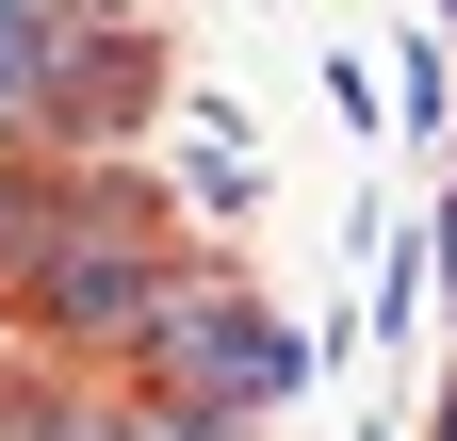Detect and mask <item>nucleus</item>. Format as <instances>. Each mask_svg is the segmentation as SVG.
Segmentation results:
<instances>
[{"mask_svg": "<svg viewBox=\"0 0 457 441\" xmlns=\"http://www.w3.org/2000/svg\"><path fill=\"white\" fill-rule=\"evenodd\" d=\"M0 441H147V409H82V393H33V409H0Z\"/></svg>", "mask_w": 457, "mask_h": 441, "instance_id": "20e7f679", "label": "nucleus"}, {"mask_svg": "<svg viewBox=\"0 0 457 441\" xmlns=\"http://www.w3.org/2000/svg\"><path fill=\"white\" fill-rule=\"evenodd\" d=\"M441 441H457V393H441Z\"/></svg>", "mask_w": 457, "mask_h": 441, "instance_id": "423d86ee", "label": "nucleus"}, {"mask_svg": "<svg viewBox=\"0 0 457 441\" xmlns=\"http://www.w3.org/2000/svg\"><path fill=\"white\" fill-rule=\"evenodd\" d=\"M147 344H163V376H180L196 409H278V393L311 376V344H295V327H262L245 295H196V279H163Z\"/></svg>", "mask_w": 457, "mask_h": 441, "instance_id": "f257e3e1", "label": "nucleus"}, {"mask_svg": "<svg viewBox=\"0 0 457 441\" xmlns=\"http://www.w3.org/2000/svg\"><path fill=\"white\" fill-rule=\"evenodd\" d=\"M163 279H180V262H163L147 229H66V245L17 279V311L82 344V327H147V311H163Z\"/></svg>", "mask_w": 457, "mask_h": 441, "instance_id": "f03ea898", "label": "nucleus"}, {"mask_svg": "<svg viewBox=\"0 0 457 441\" xmlns=\"http://www.w3.org/2000/svg\"><path fill=\"white\" fill-rule=\"evenodd\" d=\"M66 229H82V180H0V295H17Z\"/></svg>", "mask_w": 457, "mask_h": 441, "instance_id": "7ed1b4c3", "label": "nucleus"}, {"mask_svg": "<svg viewBox=\"0 0 457 441\" xmlns=\"http://www.w3.org/2000/svg\"><path fill=\"white\" fill-rule=\"evenodd\" d=\"M441 279H457V212H441Z\"/></svg>", "mask_w": 457, "mask_h": 441, "instance_id": "39448f33", "label": "nucleus"}]
</instances>
